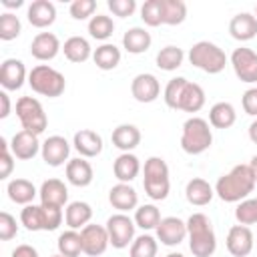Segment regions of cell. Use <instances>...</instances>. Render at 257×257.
<instances>
[{
	"label": "cell",
	"instance_id": "cell-1",
	"mask_svg": "<svg viewBox=\"0 0 257 257\" xmlns=\"http://www.w3.org/2000/svg\"><path fill=\"white\" fill-rule=\"evenodd\" d=\"M255 175L249 165H235L227 175L219 177L215 193L225 203H241L255 189Z\"/></svg>",
	"mask_w": 257,
	"mask_h": 257
},
{
	"label": "cell",
	"instance_id": "cell-2",
	"mask_svg": "<svg viewBox=\"0 0 257 257\" xmlns=\"http://www.w3.org/2000/svg\"><path fill=\"white\" fill-rule=\"evenodd\" d=\"M187 237L189 249L195 257H211L217 249V237L205 213H193L187 219Z\"/></svg>",
	"mask_w": 257,
	"mask_h": 257
},
{
	"label": "cell",
	"instance_id": "cell-3",
	"mask_svg": "<svg viewBox=\"0 0 257 257\" xmlns=\"http://www.w3.org/2000/svg\"><path fill=\"white\" fill-rule=\"evenodd\" d=\"M145 193L153 201H163L167 199L171 191V181H169V167L165 159L161 157H149L145 161V179H143Z\"/></svg>",
	"mask_w": 257,
	"mask_h": 257
},
{
	"label": "cell",
	"instance_id": "cell-4",
	"mask_svg": "<svg viewBox=\"0 0 257 257\" xmlns=\"http://www.w3.org/2000/svg\"><path fill=\"white\" fill-rule=\"evenodd\" d=\"M189 62L207 74H219L227 64V54L217 44L209 40H199L189 50Z\"/></svg>",
	"mask_w": 257,
	"mask_h": 257
},
{
	"label": "cell",
	"instance_id": "cell-5",
	"mask_svg": "<svg viewBox=\"0 0 257 257\" xmlns=\"http://www.w3.org/2000/svg\"><path fill=\"white\" fill-rule=\"evenodd\" d=\"M211 145H213V133L209 128V122L201 116L187 118L181 135V149L187 155H201Z\"/></svg>",
	"mask_w": 257,
	"mask_h": 257
},
{
	"label": "cell",
	"instance_id": "cell-6",
	"mask_svg": "<svg viewBox=\"0 0 257 257\" xmlns=\"http://www.w3.org/2000/svg\"><path fill=\"white\" fill-rule=\"evenodd\" d=\"M62 209L48 205H26L20 213V221L28 231H54L62 223Z\"/></svg>",
	"mask_w": 257,
	"mask_h": 257
},
{
	"label": "cell",
	"instance_id": "cell-7",
	"mask_svg": "<svg viewBox=\"0 0 257 257\" xmlns=\"http://www.w3.org/2000/svg\"><path fill=\"white\" fill-rule=\"evenodd\" d=\"M28 84L36 94L48 96V98H56L64 92L66 88V80L62 76V72H58L56 68L48 66V64H38L28 72Z\"/></svg>",
	"mask_w": 257,
	"mask_h": 257
},
{
	"label": "cell",
	"instance_id": "cell-8",
	"mask_svg": "<svg viewBox=\"0 0 257 257\" xmlns=\"http://www.w3.org/2000/svg\"><path fill=\"white\" fill-rule=\"evenodd\" d=\"M16 116H18L22 128L30 131L34 135L44 133V128L48 126L46 112H44L40 100L34 96H20L16 100Z\"/></svg>",
	"mask_w": 257,
	"mask_h": 257
},
{
	"label": "cell",
	"instance_id": "cell-9",
	"mask_svg": "<svg viewBox=\"0 0 257 257\" xmlns=\"http://www.w3.org/2000/svg\"><path fill=\"white\" fill-rule=\"evenodd\" d=\"M104 227L108 231V239H110V245L114 249H124L135 239V227L137 225H135V221L126 213H114V215H110Z\"/></svg>",
	"mask_w": 257,
	"mask_h": 257
},
{
	"label": "cell",
	"instance_id": "cell-10",
	"mask_svg": "<svg viewBox=\"0 0 257 257\" xmlns=\"http://www.w3.org/2000/svg\"><path fill=\"white\" fill-rule=\"evenodd\" d=\"M80 237H82V253L88 257H98L106 251V247L110 245L108 239V231L102 225H86L80 229Z\"/></svg>",
	"mask_w": 257,
	"mask_h": 257
},
{
	"label": "cell",
	"instance_id": "cell-11",
	"mask_svg": "<svg viewBox=\"0 0 257 257\" xmlns=\"http://www.w3.org/2000/svg\"><path fill=\"white\" fill-rule=\"evenodd\" d=\"M231 66L241 82H257V52L251 48H235L231 54Z\"/></svg>",
	"mask_w": 257,
	"mask_h": 257
},
{
	"label": "cell",
	"instance_id": "cell-12",
	"mask_svg": "<svg viewBox=\"0 0 257 257\" xmlns=\"http://www.w3.org/2000/svg\"><path fill=\"white\" fill-rule=\"evenodd\" d=\"M225 245H227V251L233 257H247L253 251V245H255L253 231L247 225H233L227 233Z\"/></svg>",
	"mask_w": 257,
	"mask_h": 257
},
{
	"label": "cell",
	"instance_id": "cell-13",
	"mask_svg": "<svg viewBox=\"0 0 257 257\" xmlns=\"http://www.w3.org/2000/svg\"><path fill=\"white\" fill-rule=\"evenodd\" d=\"M131 94L135 96V100L139 102H153L159 98L161 94V84L157 80L155 74L151 72H141L133 78L131 82Z\"/></svg>",
	"mask_w": 257,
	"mask_h": 257
},
{
	"label": "cell",
	"instance_id": "cell-14",
	"mask_svg": "<svg viewBox=\"0 0 257 257\" xmlns=\"http://www.w3.org/2000/svg\"><path fill=\"white\" fill-rule=\"evenodd\" d=\"M187 237V223L181 221L179 217H165L161 219L159 227H157V239L167 245V247H175L179 243H183Z\"/></svg>",
	"mask_w": 257,
	"mask_h": 257
},
{
	"label": "cell",
	"instance_id": "cell-15",
	"mask_svg": "<svg viewBox=\"0 0 257 257\" xmlns=\"http://www.w3.org/2000/svg\"><path fill=\"white\" fill-rule=\"evenodd\" d=\"M42 149V145L38 143V135L30 133V131H18L12 141H10V151L16 159L20 161H30L38 155V151Z\"/></svg>",
	"mask_w": 257,
	"mask_h": 257
},
{
	"label": "cell",
	"instance_id": "cell-16",
	"mask_svg": "<svg viewBox=\"0 0 257 257\" xmlns=\"http://www.w3.org/2000/svg\"><path fill=\"white\" fill-rule=\"evenodd\" d=\"M40 153H42V159H44L46 165H50V167H60V165H64V163L68 161L70 145H68V141H66L64 137L52 135V137H48V139L42 143Z\"/></svg>",
	"mask_w": 257,
	"mask_h": 257
},
{
	"label": "cell",
	"instance_id": "cell-17",
	"mask_svg": "<svg viewBox=\"0 0 257 257\" xmlns=\"http://www.w3.org/2000/svg\"><path fill=\"white\" fill-rule=\"evenodd\" d=\"M26 80V66L18 58H6L0 66V84L4 90H18Z\"/></svg>",
	"mask_w": 257,
	"mask_h": 257
},
{
	"label": "cell",
	"instance_id": "cell-18",
	"mask_svg": "<svg viewBox=\"0 0 257 257\" xmlns=\"http://www.w3.org/2000/svg\"><path fill=\"white\" fill-rule=\"evenodd\" d=\"M60 48H62L60 46V40L52 32H38L32 38V42H30V54L36 60H42V62L52 60L60 52Z\"/></svg>",
	"mask_w": 257,
	"mask_h": 257
},
{
	"label": "cell",
	"instance_id": "cell-19",
	"mask_svg": "<svg viewBox=\"0 0 257 257\" xmlns=\"http://www.w3.org/2000/svg\"><path fill=\"white\" fill-rule=\"evenodd\" d=\"M72 145L84 159H92L102 153V137L90 128H80L78 133H74Z\"/></svg>",
	"mask_w": 257,
	"mask_h": 257
},
{
	"label": "cell",
	"instance_id": "cell-20",
	"mask_svg": "<svg viewBox=\"0 0 257 257\" xmlns=\"http://www.w3.org/2000/svg\"><path fill=\"white\" fill-rule=\"evenodd\" d=\"M38 197H40V203L42 205H48V207H64V203L68 201V189L66 185L60 181V179H48L40 185V191H38Z\"/></svg>",
	"mask_w": 257,
	"mask_h": 257
},
{
	"label": "cell",
	"instance_id": "cell-21",
	"mask_svg": "<svg viewBox=\"0 0 257 257\" xmlns=\"http://www.w3.org/2000/svg\"><path fill=\"white\" fill-rule=\"evenodd\" d=\"M108 201L114 209H118L120 213H126L131 209H137L139 205V195L137 191L128 185V183H116L110 191H108Z\"/></svg>",
	"mask_w": 257,
	"mask_h": 257
},
{
	"label": "cell",
	"instance_id": "cell-22",
	"mask_svg": "<svg viewBox=\"0 0 257 257\" xmlns=\"http://www.w3.org/2000/svg\"><path fill=\"white\" fill-rule=\"evenodd\" d=\"M229 32L235 40H251L257 36V18L249 12H239L229 22Z\"/></svg>",
	"mask_w": 257,
	"mask_h": 257
},
{
	"label": "cell",
	"instance_id": "cell-23",
	"mask_svg": "<svg viewBox=\"0 0 257 257\" xmlns=\"http://www.w3.org/2000/svg\"><path fill=\"white\" fill-rule=\"evenodd\" d=\"M26 16H28V22L34 28H46L56 20V8L48 0H34L28 6Z\"/></svg>",
	"mask_w": 257,
	"mask_h": 257
},
{
	"label": "cell",
	"instance_id": "cell-24",
	"mask_svg": "<svg viewBox=\"0 0 257 257\" xmlns=\"http://www.w3.org/2000/svg\"><path fill=\"white\" fill-rule=\"evenodd\" d=\"M213 195H215V189H213L205 179H201V177L191 179V181L187 183V187H185V197H187V201H189L191 205H195V207H205V205H209L211 199H213Z\"/></svg>",
	"mask_w": 257,
	"mask_h": 257
},
{
	"label": "cell",
	"instance_id": "cell-25",
	"mask_svg": "<svg viewBox=\"0 0 257 257\" xmlns=\"http://www.w3.org/2000/svg\"><path fill=\"white\" fill-rule=\"evenodd\" d=\"M66 179L74 187H88L92 183V179H94L90 163L80 159V157L78 159H70L66 163Z\"/></svg>",
	"mask_w": 257,
	"mask_h": 257
},
{
	"label": "cell",
	"instance_id": "cell-26",
	"mask_svg": "<svg viewBox=\"0 0 257 257\" xmlns=\"http://www.w3.org/2000/svg\"><path fill=\"white\" fill-rule=\"evenodd\" d=\"M110 139H112V145L116 149H120L122 153H131L141 143V131L135 124H118L112 131Z\"/></svg>",
	"mask_w": 257,
	"mask_h": 257
},
{
	"label": "cell",
	"instance_id": "cell-27",
	"mask_svg": "<svg viewBox=\"0 0 257 257\" xmlns=\"http://www.w3.org/2000/svg\"><path fill=\"white\" fill-rule=\"evenodd\" d=\"M90 219H92V209H90L88 203H84V201L68 203V207L64 211V221H66L68 229H74V231L82 229L90 223Z\"/></svg>",
	"mask_w": 257,
	"mask_h": 257
},
{
	"label": "cell",
	"instance_id": "cell-28",
	"mask_svg": "<svg viewBox=\"0 0 257 257\" xmlns=\"http://www.w3.org/2000/svg\"><path fill=\"white\" fill-rule=\"evenodd\" d=\"M151 42H153L151 32H147L141 26H135V28L126 30L124 36H122V46H124V50L128 54H143V52H147Z\"/></svg>",
	"mask_w": 257,
	"mask_h": 257
},
{
	"label": "cell",
	"instance_id": "cell-29",
	"mask_svg": "<svg viewBox=\"0 0 257 257\" xmlns=\"http://www.w3.org/2000/svg\"><path fill=\"white\" fill-rule=\"evenodd\" d=\"M141 171V163L133 153H122L116 157L112 165V173L118 179V183H131Z\"/></svg>",
	"mask_w": 257,
	"mask_h": 257
},
{
	"label": "cell",
	"instance_id": "cell-30",
	"mask_svg": "<svg viewBox=\"0 0 257 257\" xmlns=\"http://www.w3.org/2000/svg\"><path fill=\"white\" fill-rule=\"evenodd\" d=\"M6 191H8L10 201H14L18 205H24V207L30 205L34 201V197L38 195L36 187L28 179H12L8 183V187H6Z\"/></svg>",
	"mask_w": 257,
	"mask_h": 257
},
{
	"label": "cell",
	"instance_id": "cell-31",
	"mask_svg": "<svg viewBox=\"0 0 257 257\" xmlns=\"http://www.w3.org/2000/svg\"><path fill=\"white\" fill-rule=\"evenodd\" d=\"M62 52L64 56L70 60V62H86L90 56H92V48L88 44L86 38L82 36H70L68 40H64V46H62Z\"/></svg>",
	"mask_w": 257,
	"mask_h": 257
},
{
	"label": "cell",
	"instance_id": "cell-32",
	"mask_svg": "<svg viewBox=\"0 0 257 257\" xmlns=\"http://www.w3.org/2000/svg\"><path fill=\"white\" fill-rule=\"evenodd\" d=\"M203 106H205V90H203V86L197 84V82H187V86L183 90V96H181V102H179V110L199 112Z\"/></svg>",
	"mask_w": 257,
	"mask_h": 257
},
{
	"label": "cell",
	"instance_id": "cell-33",
	"mask_svg": "<svg viewBox=\"0 0 257 257\" xmlns=\"http://www.w3.org/2000/svg\"><path fill=\"white\" fill-rule=\"evenodd\" d=\"M237 120V112L231 102H215L209 110V122L215 128H229Z\"/></svg>",
	"mask_w": 257,
	"mask_h": 257
},
{
	"label": "cell",
	"instance_id": "cell-34",
	"mask_svg": "<svg viewBox=\"0 0 257 257\" xmlns=\"http://www.w3.org/2000/svg\"><path fill=\"white\" fill-rule=\"evenodd\" d=\"M92 60L100 70H112L118 66L120 62V50L114 44H100L94 52H92Z\"/></svg>",
	"mask_w": 257,
	"mask_h": 257
},
{
	"label": "cell",
	"instance_id": "cell-35",
	"mask_svg": "<svg viewBox=\"0 0 257 257\" xmlns=\"http://www.w3.org/2000/svg\"><path fill=\"white\" fill-rule=\"evenodd\" d=\"M183 58H185L183 48L169 44V46H165V48H161V50L157 52V66H159L161 70L173 72V70H177V68L183 64Z\"/></svg>",
	"mask_w": 257,
	"mask_h": 257
},
{
	"label": "cell",
	"instance_id": "cell-36",
	"mask_svg": "<svg viewBox=\"0 0 257 257\" xmlns=\"http://www.w3.org/2000/svg\"><path fill=\"white\" fill-rule=\"evenodd\" d=\"M56 247H58V253L64 257H78L82 253V237L78 231L68 229V231L60 233Z\"/></svg>",
	"mask_w": 257,
	"mask_h": 257
},
{
	"label": "cell",
	"instance_id": "cell-37",
	"mask_svg": "<svg viewBox=\"0 0 257 257\" xmlns=\"http://www.w3.org/2000/svg\"><path fill=\"white\" fill-rule=\"evenodd\" d=\"M187 18V4L183 0H163V24L177 26Z\"/></svg>",
	"mask_w": 257,
	"mask_h": 257
},
{
	"label": "cell",
	"instance_id": "cell-38",
	"mask_svg": "<svg viewBox=\"0 0 257 257\" xmlns=\"http://www.w3.org/2000/svg\"><path fill=\"white\" fill-rule=\"evenodd\" d=\"M161 223V211L155 205H141L135 211V225L149 231V229H157Z\"/></svg>",
	"mask_w": 257,
	"mask_h": 257
},
{
	"label": "cell",
	"instance_id": "cell-39",
	"mask_svg": "<svg viewBox=\"0 0 257 257\" xmlns=\"http://www.w3.org/2000/svg\"><path fill=\"white\" fill-rule=\"evenodd\" d=\"M88 32L92 38L96 40H106L112 36L114 32V22L110 16H104V14H96L88 20Z\"/></svg>",
	"mask_w": 257,
	"mask_h": 257
},
{
	"label": "cell",
	"instance_id": "cell-40",
	"mask_svg": "<svg viewBox=\"0 0 257 257\" xmlns=\"http://www.w3.org/2000/svg\"><path fill=\"white\" fill-rule=\"evenodd\" d=\"M187 82H189V80H187V78H183V76L171 78V80L167 82L163 98H165V104H167L169 108L179 110V102H181V96H183V90H185Z\"/></svg>",
	"mask_w": 257,
	"mask_h": 257
},
{
	"label": "cell",
	"instance_id": "cell-41",
	"mask_svg": "<svg viewBox=\"0 0 257 257\" xmlns=\"http://www.w3.org/2000/svg\"><path fill=\"white\" fill-rule=\"evenodd\" d=\"M159 245L153 235H139L131 243V257H157Z\"/></svg>",
	"mask_w": 257,
	"mask_h": 257
},
{
	"label": "cell",
	"instance_id": "cell-42",
	"mask_svg": "<svg viewBox=\"0 0 257 257\" xmlns=\"http://www.w3.org/2000/svg\"><path fill=\"white\" fill-rule=\"evenodd\" d=\"M141 18L147 26L163 24V0H147L141 6Z\"/></svg>",
	"mask_w": 257,
	"mask_h": 257
},
{
	"label": "cell",
	"instance_id": "cell-43",
	"mask_svg": "<svg viewBox=\"0 0 257 257\" xmlns=\"http://www.w3.org/2000/svg\"><path fill=\"white\" fill-rule=\"evenodd\" d=\"M22 30V24L18 20V16H14L12 12H4L0 16V40H14Z\"/></svg>",
	"mask_w": 257,
	"mask_h": 257
},
{
	"label": "cell",
	"instance_id": "cell-44",
	"mask_svg": "<svg viewBox=\"0 0 257 257\" xmlns=\"http://www.w3.org/2000/svg\"><path fill=\"white\" fill-rule=\"evenodd\" d=\"M235 219L239 225H253L257 223V199H245L235 209Z\"/></svg>",
	"mask_w": 257,
	"mask_h": 257
},
{
	"label": "cell",
	"instance_id": "cell-45",
	"mask_svg": "<svg viewBox=\"0 0 257 257\" xmlns=\"http://www.w3.org/2000/svg\"><path fill=\"white\" fill-rule=\"evenodd\" d=\"M96 10V2L94 0H72L70 2V16L74 20H86L88 16H92Z\"/></svg>",
	"mask_w": 257,
	"mask_h": 257
},
{
	"label": "cell",
	"instance_id": "cell-46",
	"mask_svg": "<svg viewBox=\"0 0 257 257\" xmlns=\"http://www.w3.org/2000/svg\"><path fill=\"white\" fill-rule=\"evenodd\" d=\"M14 155L10 151V145L6 139H0V179H8L14 169Z\"/></svg>",
	"mask_w": 257,
	"mask_h": 257
},
{
	"label": "cell",
	"instance_id": "cell-47",
	"mask_svg": "<svg viewBox=\"0 0 257 257\" xmlns=\"http://www.w3.org/2000/svg\"><path fill=\"white\" fill-rule=\"evenodd\" d=\"M16 233H18L16 219L8 211H2L0 213V239L2 241H10V239L16 237Z\"/></svg>",
	"mask_w": 257,
	"mask_h": 257
},
{
	"label": "cell",
	"instance_id": "cell-48",
	"mask_svg": "<svg viewBox=\"0 0 257 257\" xmlns=\"http://www.w3.org/2000/svg\"><path fill=\"white\" fill-rule=\"evenodd\" d=\"M106 4H108V10L114 16H120V18H126L137 10V2L135 0H108Z\"/></svg>",
	"mask_w": 257,
	"mask_h": 257
},
{
	"label": "cell",
	"instance_id": "cell-49",
	"mask_svg": "<svg viewBox=\"0 0 257 257\" xmlns=\"http://www.w3.org/2000/svg\"><path fill=\"white\" fill-rule=\"evenodd\" d=\"M241 104H243V110L251 116H257V86L245 90L243 98H241Z\"/></svg>",
	"mask_w": 257,
	"mask_h": 257
},
{
	"label": "cell",
	"instance_id": "cell-50",
	"mask_svg": "<svg viewBox=\"0 0 257 257\" xmlns=\"http://www.w3.org/2000/svg\"><path fill=\"white\" fill-rule=\"evenodd\" d=\"M12 257H38V251H36L32 245L22 243V245H18V247L12 251Z\"/></svg>",
	"mask_w": 257,
	"mask_h": 257
},
{
	"label": "cell",
	"instance_id": "cell-51",
	"mask_svg": "<svg viewBox=\"0 0 257 257\" xmlns=\"http://www.w3.org/2000/svg\"><path fill=\"white\" fill-rule=\"evenodd\" d=\"M0 104H2V108H0V118H6V116L10 114V96L6 94V90L0 92Z\"/></svg>",
	"mask_w": 257,
	"mask_h": 257
},
{
	"label": "cell",
	"instance_id": "cell-52",
	"mask_svg": "<svg viewBox=\"0 0 257 257\" xmlns=\"http://www.w3.org/2000/svg\"><path fill=\"white\" fill-rule=\"evenodd\" d=\"M249 139H251V141L257 145V118H255V120L249 124Z\"/></svg>",
	"mask_w": 257,
	"mask_h": 257
},
{
	"label": "cell",
	"instance_id": "cell-53",
	"mask_svg": "<svg viewBox=\"0 0 257 257\" xmlns=\"http://www.w3.org/2000/svg\"><path fill=\"white\" fill-rule=\"evenodd\" d=\"M2 4H4L6 8H18V6H22L24 2H22V0H2Z\"/></svg>",
	"mask_w": 257,
	"mask_h": 257
},
{
	"label": "cell",
	"instance_id": "cell-54",
	"mask_svg": "<svg viewBox=\"0 0 257 257\" xmlns=\"http://www.w3.org/2000/svg\"><path fill=\"white\" fill-rule=\"evenodd\" d=\"M249 167H251V171H253V175H255V183H257V155H255V157L251 159Z\"/></svg>",
	"mask_w": 257,
	"mask_h": 257
},
{
	"label": "cell",
	"instance_id": "cell-55",
	"mask_svg": "<svg viewBox=\"0 0 257 257\" xmlns=\"http://www.w3.org/2000/svg\"><path fill=\"white\" fill-rule=\"evenodd\" d=\"M167 257H185V255H183V253H169Z\"/></svg>",
	"mask_w": 257,
	"mask_h": 257
},
{
	"label": "cell",
	"instance_id": "cell-56",
	"mask_svg": "<svg viewBox=\"0 0 257 257\" xmlns=\"http://www.w3.org/2000/svg\"><path fill=\"white\" fill-rule=\"evenodd\" d=\"M255 18H257V4H255Z\"/></svg>",
	"mask_w": 257,
	"mask_h": 257
},
{
	"label": "cell",
	"instance_id": "cell-57",
	"mask_svg": "<svg viewBox=\"0 0 257 257\" xmlns=\"http://www.w3.org/2000/svg\"><path fill=\"white\" fill-rule=\"evenodd\" d=\"M52 257H64V255H60V253H58V255H52Z\"/></svg>",
	"mask_w": 257,
	"mask_h": 257
}]
</instances>
